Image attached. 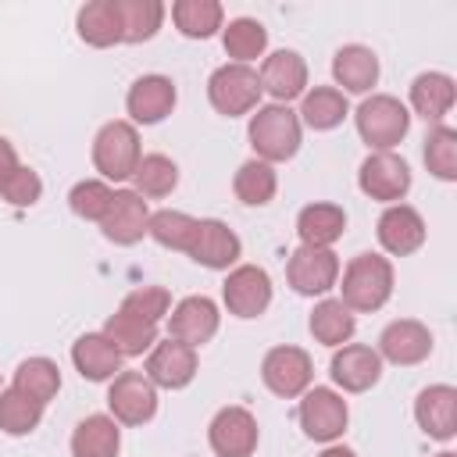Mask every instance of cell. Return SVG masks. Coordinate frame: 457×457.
Here are the masks:
<instances>
[{
    "label": "cell",
    "instance_id": "cell-21",
    "mask_svg": "<svg viewBox=\"0 0 457 457\" xmlns=\"http://www.w3.org/2000/svg\"><path fill=\"white\" fill-rule=\"evenodd\" d=\"M239 253H243V243L225 221H218V218H200L196 221V239L189 246V257L196 264H204L211 271H228L239 261Z\"/></svg>",
    "mask_w": 457,
    "mask_h": 457
},
{
    "label": "cell",
    "instance_id": "cell-18",
    "mask_svg": "<svg viewBox=\"0 0 457 457\" xmlns=\"http://www.w3.org/2000/svg\"><path fill=\"white\" fill-rule=\"evenodd\" d=\"M328 375L346 393H368L382 378V357L364 343H346V346H336L328 361Z\"/></svg>",
    "mask_w": 457,
    "mask_h": 457
},
{
    "label": "cell",
    "instance_id": "cell-23",
    "mask_svg": "<svg viewBox=\"0 0 457 457\" xmlns=\"http://www.w3.org/2000/svg\"><path fill=\"white\" fill-rule=\"evenodd\" d=\"M121 361L125 357L114 350V343L104 332H86L71 343V364L89 382H111L121 371Z\"/></svg>",
    "mask_w": 457,
    "mask_h": 457
},
{
    "label": "cell",
    "instance_id": "cell-2",
    "mask_svg": "<svg viewBox=\"0 0 457 457\" xmlns=\"http://www.w3.org/2000/svg\"><path fill=\"white\" fill-rule=\"evenodd\" d=\"M250 146L257 150V161L264 164H282L293 161L300 150V118L289 104H268L257 107V114L250 118Z\"/></svg>",
    "mask_w": 457,
    "mask_h": 457
},
{
    "label": "cell",
    "instance_id": "cell-34",
    "mask_svg": "<svg viewBox=\"0 0 457 457\" xmlns=\"http://www.w3.org/2000/svg\"><path fill=\"white\" fill-rule=\"evenodd\" d=\"M221 43H225V54L232 57V64H250L253 57L264 54V46H268V29H264L257 18H232V21L221 29Z\"/></svg>",
    "mask_w": 457,
    "mask_h": 457
},
{
    "label": "cell",
    "instance_id": "cell-44",
    "mask_svg": "<svg viewBox=\"0 0 457 457\" xmlns=\"http://www.w3.org/2000/svg\"><path fill=\"white\" fill-rule=\"evenodd\" d=\"M18 168V150H14V143L11 139H4L0 136V186L7 182V175Z\"/></svg>",
    "mask_w": 457,
    "mask_h": 457
},
{
    "label": "cell",
    "instance_id": "cell-1",
    "mask_svg": "<svg viewBox=\"0 0 457 457\" xmlns=\"http://www.w3.org/2000/svg\"><path fill=\"white\" fill-rule=\"evenodd\" d=\"M393 264L382 253H357L346 268H343V303L357 314H371L378 307H386V300L393 296Z\"/></svg>",
    "mask_w": 457,
    "mask_h": 457
},
{
    "label": "cell",
    "instance_id": "cell-33",
    "mask_svg": "<svg viewBox=\"0 0 457 457\" xmlns=\"http://www.w3.org/2000/svg\"><path fill=\"white\" fill-rule=\"evenodd\" d=\"M11 386H14L18 393H25L29 400H36V403L46 407V403L57 396V389H61V368H57L50 357H29V361L18 364Z\"/></svg>",
    "mask_w": 457,
    "mask_h": 457
},
{
    "label": "cell",
    "instance_id": "cell-30",
    "mask_svg": "<svg viewBox=\"0 0 457 457\" xmlns=\"http://www.w3.org/2000/svg\"><path fill=\"white\" fill-rule=\"evenodd\" d=\"M346 114H350L346 96H343L336 86H314V89L303 93L296 118H300L307 129H314V132H328V129L343 125Z\"/></svg>",
    "mask_w": 457,
    "mask_h": 457
},
{
    "label": "cell",
    "instance_id": "cell-35",
    "mask_svg": "<svg viewBox=\"0 0 457 457\" xmlns=\"http://www.w3.org/2000/svg\"><path fill=\"white\" fill-rule=\"evenodd\" d=\"M121 11V43H146L164 21L161 0H118Z\"/></svg>",
    "mask_w": 457,
    "mask_h": 457
},
{
    "label": "cell",
    "instance_id": "cell-38",
    "mask_svg": "<svg viewBox=\"0 0 457 457\" xmlns=\"http://www.w3.org/2000/svg\"><path fill=\"white\" fill-rule=\"evenodd\" d=\"M146 236H154V243H161L164 250L189 253V246L196 239V218H189L186 211H157V214H150Z\"/></svg>",
    "mask_w": 457,
    "mask_h": 457
},
{
    "label": "cell",
    "instance_id": "cell-41",
    "mask_svg": "<svg viewBox=\"0 0 457 457\" xmlns=\"http://www.w3.org/2000/svg\"><path fill=\"white\" fill-rule=\"evenodd\" d=\"M111 200H114V189H111L104 179H82V182H75L71 193H68V207H71L79 218H86V221H104Z\"/></svg>",
    "mask_w": 457,
    "mask_h": 457
},
{
    "label": "cell",
    "instance_id": "cell-45",
    "mask_svg": "<svg viewBox=\"0 0 457 457\" xmlns=\"http://www.w3.org/2000/svg\"><path fill=\"white\" fill-rule=\"evenodd\" d=\"M318 457H357V453H353L350 446H336V443H328V446H325Z\"/></svg>",
    "mask_w": 457,
    "mask_h": 457
},
{
    "label": "cell",
    "instance_id": "cell-36",
    "mask_svg": "<svg viewBox=\"0 0 457 457\" xmlns=\"http://www.w3.org/2000/svg\"><path fill=\"white\" fill-rule=\"evenodd\" d=\"M232 189H236V196L246 207H264V204H271V196L278 189V175H275L271 164H264V161L253 157V161H243L239 164V171L232 179Z\"/></svg>",
    "mask_w": 457,
    "mask_h": 457
},
{
    "label": "cell",
    "instance_id": "cell-29",
    "mask_svg": "<svg viewBox=\"0 0 457 457\" xmlns=\"http://www.w3.org/2000/svg\"><path fill=\"white\" fill-rule=\"evenodd\" d=\"M307 328H311V336H314L318 343H325V346H346V343L353 339V332H357V318H353V311H350L343 300L325 296L321 303H314Z\"/></svg>",
    "mask_w": 457,
    "mask_h": 457
},
{
    "label": "cell",
    "instance_id": "cell-11",
    "mask_svg": "<svg viewBox=\"0 0 457 457\" xmlns=\"http://www.w3.org/2000/svg\"><path fill=\"white\" fill-rule=\"evenodd\" d=\"M257 418L239 403L221 407L207 425V443L218 457H250L257 450Z\"/></svg>",
    "mask_w": 457,
    "mask_h": 457
},
{
    "label": "cell",
    "instance_id": "cell-5",
    "mask_svg": "<svg viewBox=\"0 0 457 457\" xmlns=\"http://www.w3.org/2000/svg\"><path fill=\"white\" fill-rule=\"evenodd\" d=\"M207 100L225 118L250 114L261 100V79L250 64H221L207 79Z\"/></svg>",
    "mask_w": 457,
    "mask_h": 457
},
{
    "label": "cell",
    "instance_id": "cell-46",
    "mask_svg": "<svg viewBox=\"0 0 457 457\" xmlns=\"http://www.w3.org/2000/svg\"><path fill=\"white\" fill-rule=\"evenodd\" d=\"M436 457H457V453H450V450H443V453H436Z\"/></svg>",
    "mask_w": 457,
    "mask_h": 457
},
{
    "label": "cell",
    "instance_id": "cell-42",
    "mask_svg": "<svg viewBox=\"0 0 457 457\" xmlns=\"http://www.w3.org/2000/svg\"><path fill=\"white\" fill-rule=\"evenodd\" d=\"M118 311H125L132 318H143L150 325H161L168 318V311H171V296H168L164 286H139V289L125 293V300H121Z\"/></svg>",
    "mask_w": 457,
    "mask_h": 457
},
{
    "label": "cell",
    "instance_id": "cell-32",
    "mask_svg": "<svg viewBox=\"0 0 457 457\" xmlns=\"http://www.w3.org/2000/svg\"><path fill=\"white\" fill-rule=\"evenodd\" d=\"M104 336L114 343V350L121 357H139L146 350H154L157 343V325L143 321V318H132L125 311H114L107 321H104Z\"/></svg>",
    "mask_w": 457,
    "mask_h": 457
},
{
    "label": "cell",
    "instance_id": "cell-9",
    "mask_svg": "<svg viewBox=\"0 0 457 457\" xmlns=\"http://www.w3.org/2000/svg\"><path fill=\"white\" fill-rule=\"evenodd\" d=\"M107 407L121 425H146L157 414V386L143 371H118L107 389Z\"/></svg>",
    "mask_w": 457,
    "mask_h": 457
},
{
    "label": "cell",
    "instance_id": "cell-4",
    "mask_svg": "<svg viewBox=\"0 0 457 457\" xmlns=\"http://www.w3.org/2000/svg\"><path fill=\"white\" fill-rule=\"evenodd\" d=\"M139 157H143V150H139V132L132 121H121V118L107 121L93 139V164L111 182L132 179Z\"/></svg>",
    "mask_w": 457,
    "mask_h": 457
},
{
    "label": "cell",
    "instance_id": "cell-40",
    "mask_svg": "<svg viewBox=\"0 0 457 457\" xmlns=\"http://www.w3.org/2000/svg\"><path fill=\"white\" fill-rule=\"evenodd\" d=\"M425 164L443 182H453L457 179V129L436 125L425 136Z\"/></svg>",
    "mask_w": 457,
    "mask_h": 457
},
{
    "label": "cell",
    "instance_id": "cell-3",
    "mask_svg": "<svg viewBox=\"0 0 457 457\" xmlns=\"http://www.w3.org/2000/svg\"><path fill=\"white\" fill-rule=\"evenodd\" d=\"M353 121H357V136L371 150H393L411 129V111L389 93H371L353 111Z\"/></svg>",
    "mask_w": 457,
    "mask_h": 457
},
{
    "label": "cell",
    "instance_id": "cell-43",
    "mask_svg": "<svg viewBox=\"0 0 457 457\" xmlns=\"http://www.w3.org/2000/svg\"><path fill=\"white\" fill-rule=\"evenodd\" d=\"M0 196H4L11 207H32V204L43 196V179H39V171L18 164V168L7 175V182L0 186Z\"/></svg>",
    "mask_w": 457,
    "mask_h": 457
},
{
    "label": "cell",
    "instance_id": "cell-7",
    "mask_svg": "<svg viewBox=\"0 0 457 457\" xmlns=\"http://www.w3.org/2000/svg\"><path fill=\"white\" fill-rule=\"evenodd\" d=\"M261 378L264 386L282 396V400H296L311 389V378H314V361L307 350L300 346H271L261 361Z\"/></svg>",
    "mask_w": 457,
    "mask_h": 457
},
{
    "label": "cell",
    "instance_id": "cell-37",
    "mask_svg": "<svg viewBox=\"0 0 457 457\" xmlns=\"http://www.w3.org/2000/svg\"><path fill=\"white\" fill-rule=\"evenodd\" d=\"M132 182L139 196H168L179 186V164L164 154H143L132 171Z\"/></svg>",
    "mask_w": 457,
    "mask_h": 457
},
{
    "label": "cell",
    "instance_id": "cell-25",
    "mask_svg": "<svg viewBox=\"0 0 457 457\" xmlns=\"http://www.w3.org/2000/svg\"><path fill=\"white\" fill-rule=\"evenodd\" d=\"M457 100V86L446 71H421L411 82V111L425 121H443Z\"/></svg>",
    "mask_w": 457,
    "mask_h": 457
},
{
    "label": "cell",
    "instance_id": "cell-14",
    "mask_svg": "<svg viewBox=\"0 0 457 457\" xmlns=\"http://www.w3.org/2000/svg\"><path fill=\"white\" fill-rule=\"evenodd\" d=\"M179 93L168 75H139L125 93V111L132 125H157L171 114Z\"/></svg>",
    "mask_w": 457,
    "mask_h": 457
},
{
    "label": "cell",
    "instance_id": "cell-8",
    "mask_svg": "<svg viewBox=\"0 0 457 457\" xmlns=\"http://www.w3.org/2000/svg\"><path fill=\"white\" fill-rule=\"evenodd\" d=\"M296 418H300V428H303L307 439H314V443H336L343 436L346 421H350V407H346V400L336 389L314 386V389L303 393Z\"/></svg>",
    "mask_w": 457,
    "mask_h": 457
},
{
    "label": "cell",
    "instance_id": "cell-12",
    "mask_svg": "<svg viewBox=\"0 0 457 457\" xmlns=\"http://www.w3.org/2000/svg\"><path fill=\"white\" fill-rule=\"evenodd\" d=\"M221 296H225L228 314H236V318H257L271 303V278L257 264H239V268L228 271V278L221 286Z\"/></svg>",
    "mask_w": 457,
    "mask_h": 457
},
{
    "label": "cell",
    "instance_id": "cell-13",
    "mask_svg": "<svg viewBox=\"0 0 457 457\" xmlns=\"http://www.w3.org/2000/svg\"><path fill=\"white\" fill-rule=\"evenodd\" d=\"M104 239H111L114 246H132L146 236L150 228V207L136 189H114V200L100 221Z\"/></svg>",
    "mask_w": 457,
    "mask_h": 457
},
{
    "label": "cell",
    "instance_id": "cell-27",
    "mask_svg": "<svg viewBox=\"0 0 457 457\" xmlns=\"http://www.w3.org/2000/svg\"><path fill=\"white\" fill-rule=\"evenodd\" d=\"M346 232V211L339 204H307L296 214V236L303 246H328Z\"/></svg>",
    "mask_w": 457,
    "mask_h": 457
},
{
    "label": "cell",
    "instance_id": "cell-22",
    "mask_svg": "<svg viewBox=\"0 0 457 457\" xmlns=\"http://www.w3.org/2000/svg\"><path fill=\"white\" fill-rule=\"evenodd\" d=\"M378 243L393 257H407L425 243V218L411 204H389L375 225Z\"/></svg>",
    "mask_w": 457,
    "mask_h": 457
},
{
    "label": "cell",
    "instance_id": "cell-26",
    "mask_svg": "<svg viewBox=\"0 0 457 457\" xmlns=\"http://www.w3.org/2000/svg\"><path fill=\"white\" fill-rule=\"evenodd\" d=\"M121 428L111 414H89L71 432V457H118Z\"/></svg>",
    "mask_w": 457,
    "mask_h": 457
},
{
    "label": "cell",
    "instance_id": "cell-6",
    "mask_svg": "<svg viewBox=\"0 0 457 457\" xmlns=\"http://www.w3.org/2000/svg\"><path fill=\"white\" fill-rule=\"evenodd\" d=\"M357 186H361L364 196H371L378 204H400L407 196V189H411V168L393 150H371L361 161Z\"/></svg>",
    "mask_w": 457,
    "mask_h": 457
},
{
    "label": "cell",
    "instance_id": "cell-28",
    "mask_svg": "<svg viewBox=\"0 0 457 457\" xmlns=\"http://www.w3.org/2000/svg\"><path fill=\"white\" fill-rule=\"evenodd\" d=\"M79 39L89 46H114L121 43V11L118 0H89L75 18Z\"/></svg>",
    "mask_w": 457,
    "mask_h": 457
},
{
    "label": "cell",
    "instance_id": "cell-15",
    "mask_svg": "<svg viewBox=\"0 0 457 457\" xmlns=\"http://www.w3.org/2000/svg\"><path fill=\"white\" fill-rule=\"evenodd\" d=\"M218 321H221V314H218V303L211 296H204V293L186 296L168 314V336L186 343V346H204L207 339H214Z\"/></svg>",
    "mask_w": 457,
    "mask_h": 457
},
{
    "label": "cell",
    "instance_id": "cell-20",
    "mask_svg": "<svg viewBox=\"0 0 457 457\" xmlns=\"http://www.w3.org/2000/svg\"><path fill=\"white\" fill-rule=\"evenodd\" d=\"M257 79L261 93H271L275 104H289L307 93V61L296 50H275L264 57Z\"/></svg>",
    "mask_w": 457,
    "mask_h": 457
},
{
    "label": "cell",
    "instance_id": "cell-10",
    "mask_svg": "<svg viewBox=\"0 0 457 457\" xmlns=\"http://www.w3.org/2000/svg\"><path fill=\"white\" fill-rule=\"evenodd\" d=\"M286 278L300 296H325L339 282V257L328 246H303L300 243L286 264Z\"/></svg>",
    "mask_w": 457,
    "mask_h": 457
},
{
    "label": "cell",
    "instance_id": "cell-19",
    "mask_svg": "<svg viewBox=\"0 0 457 457\" xmlns=\"http://www.w3.org/2000/svg\"><path fill=\"white\" fill-rule=\"evenodd\" d=\"M414 421L428 439H453L457 436V389L446 382L425 386L414 400Z\"/></svg>",
    "mask_w": 457,
    "mask_h": 457
},
{
    "label": "cell",
    "instance_id": "cell-16",
    "mask_svg": "<svg viewBox=\"0 0 457 457\" xmlns=\"http://www.w3.org/2000/svg\"><path fill=\"white\" fill-rule=\"evenodd\" d=\"M143 375L161 389H186L196 378V346H186L171 336L164 343H154Z\"/></svg>",
    "mask_w": 457,
    "mask_h": 457
},
{
    "label": "cell",
    "instance_id": "cell-24",
    "mask_svg": "<svg viewBox=\"0 0 457 457\" xmlns=\"http://www.w3.org/2000/svg\"><path fill=\"white\" fill-rule=\"evenodd\" d=\"M332 79L346 93H368L378 82V57H375V50L371 46H361V43L339 46L336 57H332Z\"/></svg>",
    "mask_w": 457,
    "mask_h": 457
},
{
    "label": "cell",
    "instance_id": "cell-39",
    "mask_svg": "<svg viewBox=\"0 0 457 457\" xmlns=\"http://www.w3.org/2000/svg\"><path fill=\"white\" fill-rule=\"evenodd\" d=\"M39 421H43V403L29 400L14 386L0 389V428L7 436H29L39 428Z\"/></svg>",
    "mask_w": 457,
    "mask_h": 457
},
{
    "label": "cell",
    "instance_id": "cell-17",
    "mask_svg": "<svg viewBox=\"0 0 457 457\" xmlns=\"http://www.w3.org/2000/svg\"><path fill=\"white\" fill-rule=\"evenodd\" d=\"M382 361L389 364H400V368H411V364H421L428 353H432V332L414 321V318H400V321H389L378 336V350H375Z\"/></svg>",
    "mask_w": 457,
    "mask_h": 457
},
{
    "label": "cell",
    "instance_id": "cell-31",
    "mask_svg": "<svg viewBox=\"0 0 457 457\" xmlns=\"http://www.w3.org/2000/svg\"><path fill=\"white\" fill-rule=\"evenodd\" d=\"M171 21L186 39H211L225 21V7L218 0H175Z\"/></svg>",
    "mask_w": 457,
    "mask_h": 457
}]
</instances>
